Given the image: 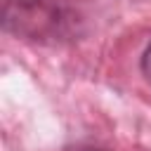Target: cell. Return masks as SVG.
I'll list each match as a JSON object with an SVG mask.
<instances>
[{
	"label": "cell",
	"mask_w": 151,
	"mask_h": 151,
	"mask_svg": "<svg viewBox=\"0 0 151 151\" xmlns=\"http://www.w3.org/2000/svg\"><path fill=\"white\" fill-rule=\"evenodd\" d=\"M71 151H104V149H94V146H78V149H71Z\"/></svg>",
	"instance_id": "3957f363"
},
{
	"label": "cell",
	"mask_w": 151,
	"mask_h": 151,
	"mask_svg": "<svg viewBox=\"0 0 151 151\" xmlns=\"http://www.w3.org/2000/svg\"><path fill=\"white\" fill-rule=\"evenodd\" d=\"M142 73H144V78L151 83V42L146 45V50H144V54H142Z\"/></svg>",
	"instance_id": "7a4b0ae2"
},
{
	"label": "cell",
	"mask_w": 151,
	"mask_h": 151,
	"mask_svg": "<svg viewBox=\"0 0 151 151\" xmlns=\"http://www.w3.org/2000/svg\"><path fill=\"white\" fill-rule=\"evenodd\" d=\"M2 28L26 40H61L73 31V14L57 0H0Z\"/></svg>",
	"instance_id": "6da1fadb"
}]
</instances>
